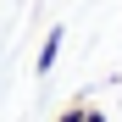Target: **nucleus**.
<instances>
[{
    "label": "nucleus",
    "instance_id": "obj_2",
    "mask_svg": "<svg viewBox=\"0 0 122 122\" xmlns=\"http://www.w3.org/2000/svg\"><path fill=\"white\" fill-rule=\"evenodd\" d=\"M61 122H83V106H67V111H61Z\"/></svg>",
    "mask_w": 122,
    "mask_h": 122
},
{
    "label": "nucleus",
    "instance_id": "obj_1",
    "mask_svg": "<svg viewBox=\"0 0 122 122\" xmlns=\"http://www.w3.org/2000/svg\"><path fill=\"white\" fill-rule=\"evenodd\" d=\"M61 39H67V28H50L45 33V45H39V61H33V78H50V67H56V56H61Z\"/></svg>",
    "mask_w": 122,
    "mask_h": 122
},
{
    "label": "nucleus",
    "instance_id": "obj_3",
    "mask_svg": "<svg viewBox=\"0 0 122 122\" xmlns=\"http://www.w3.org/2000/svg\"><path fill=\"white\" fill-rule=\"evenodd\" d=\"M83 122H106V111H100V106H83Z\"/></svg>",
    "mask_w": 122,
    "mask_h": 122
}]
</instances>
